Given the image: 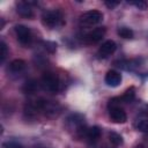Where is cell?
Here are the masks:
<instances>
[{
  "mask_svg": "<svg viewBox=\"0 0 148 148\" xmlns=\"http://www.w3.org/2000/svg\"><path fill=\"white\" fill-rule=\"evenodd\" d=\"M66 127L69 132H72L75 136L82 138L86 136L88 127L84 120V117L81 113H72L66 119Z\"/></svg>",
  "mask_w": 148,
  "mask_h": 148,
  "instance_id": "6da1fadb",
  "label": "cell"
},
{
  "mask_svg": "<svg viewBox=\"0 0 148 148\" xmlns=\"http://www.w3.org/2000/svg\"><path fill=\"white\" fill-rule=\"evenodd\" d=\"M42 23L49 29H56L64 25V15L59 9L46 10L42 15Z\"/></svg>",
  "mask_w": 148,
  "mask_h": 148,
  "instance_id": "7a4b0ae2",
  "label": "cell"
},
{
  "mask_svg": "<svg viewBox=\"0 0 148 148\" xmlns=\"http://www.w3.org/2000/svg\"><path fill=\"white\" fill-rule=\"evenodd\" d=\"M35 102H36V105L38 108V111L42 112L46 117L54 118V117H58V114L60 113L61 108L54 101H50L46 98H38Z\"/></svg>",
  "mask_w": 148,
  "mask_h": 148,
  "instance_id": "3957f363",
  "label": "cell"
},
{
  "mask_svg": "<svg viewBox=\"0 0 148 148\" xmlns=\"http://www.w3.org/2000/svg\"><path fill=\"white\" fill-rule=\"evenodd\" d=\"M40 84L45 90L51 91V92H57L61 89V81L59 76L53 72L44 73L40 80Z\"/></svg>",
  "mask_w": 148,
  "mask_h": 148,
  "instance_id": "277c9868",
  "label": "cell"
},
{
  "mask_svg": "<svg viewBox=\"0 0 148 148\" xmlns=\"http://www.w3.org/2000/svg\"><path fill=\"white\" fill-rule=\"evenodd\" d=\"M103 20V14L99 10L92 9V10H88L84 14H82L80 16V23L83 27H92L98 24L99 22H102Z\"/></svg>",
  "mask_w": 148,
  "mask_h": 148,
  "instance_id": "5b68a950",
  "label": "cell"
},
{
  "mask_svg": "<svg viewBox=\"0 0 148 148\" xmlns=\"http://www.w3.org/2000/svg\"><path fill=\"white\" fill-rule=\"evenodd\" d=\"M14 31H15L16 38L20 42V44L27 46V45H29L31 43V40H32V34H31V30L27 25L16 24L15 28H14Z\"/></svg>",
  "mask_w": 148,
  "mask_h": 148,
  "instance_id": "8992f818",
  "label": "cell"
},
{
  "mask_svg": "<svg viewBox=\"0 0 148 148\" xmlns=\"http://www.w3.org/2000/svg\"><path fill=\"white\" fill-rule=\"evenodd\" d=\"M105 35V28L104 27H98L95 28L94 30H91L90 32H88L84 36V40L87 44H95L98 43Z\"/></svg>",
  "mask_w": 148,
  "mask_h": 148,
  "instance_id": "52a82bcc",
  "label": "cell"
},
{
  "mask_svg": "<svg viewBox=\"0 0 148 148\" xmlns=\"http://www.w3.org/2000/svg\"><path fill=\"white\" fill-rule=\"evenodd\" d=\"M35 2L31 1H18L16 2V12L18 15L25 17V18H31L34 16V12L31 8V5Z\"/></svg>",
  "mask_w": 148,
  "mask_h": 148,
  "instance_id": "ba28073f",
  "label": "cell"
},
{
  "mask_svg": "<svg viewBox=\"0 0 148 148\" xmlns=\"http://www.w3.org/2000/svg\"><path fill=\"white\" fill-rule=\"evenodd\" d=\"M117 49V44L113 40H105L98 49L97 51V56L98 58H108L109 56H111Z\"/></svg>",
  "mask_w": 148,
  "mask_h": 148,
  "instance_id": "9c48e42d",
  "label": "cell"
},
{
  "mask_svg": "<svg viewBox=\"0 0 148 148\" xmlns=\"http://www.w3.org/2000/svg\"><path fill=\"white\" fill-rule=\"evenodd\" d=\"M109 114H110V118L113 123L116 124H124L126 123L127 120V114L126 112L124 111L123 108L120 106H116V108H112V109H109Z\"/></svg>",
  "mask_w": 148,
  "mask_h": 148,
  "instance_id": "30bf717a",
  "label": "cell"
},
{
  "mask_svg": "<svg viewBox=\"0 0 148 148\" xmlns=\"http://www.w3.org/2000/svg\"><path fill=\"white\" fill-rule=\"evenodd\" d=\"M104 81L109 87H118L121 82V74L114 69H111L105 74Z\"/></svg>",
  "mask_w": 148,
  "mask_h": 148,
  "instance_id": "8fae6325",
  "label": "cell"
},
{
  "mask_svg": "<svg viewBox=\"0 0 148 148\" xmlns=\"http://www.w3.org/2000/svg\"><path fill=\"white\" fill-rule=\"evenodd\" d=\"M25 68V61L22 59H14L13 61H10V64L8 65V73L10 74H18L21 72H23Z\"/></svg>",
  "mask_w": 148,
  "mask_h": 148,
  "instance_id": "7c38bea8",
  "label": "cell"
},
{
  "mask_svg": "<svg viewBox=\"0 0 148 148\" xmlns=\"http://www.w3.org/2000/svg\"><path fill=\"white\" fill-rule=\"evenodd\" d=\"M101 134H102V130L101 127L98 126H92V127H89L88 131H87V134H86V138L88 139V141L90 143H95L98 141V139L101 138Z\"/></svg>",
  "mask_w": 148,
  "mask_h": 148,
  "instance_id": "4fadbf2b",
  "label": "cell"
},
{
  "mask_svg": "<svg viewBox=\"0 0 148 148\" xmlns=\"http://www.w3.org/2000/svg\"><path fill=\"white\" fill-rule=\"evenodd\" d=\"M37 90H38V82H37L35 79H30V80L25 81L24 84L22 86V91H23L24 94L31 95V94L36 92Z\"/></svg>",
  "mask_w": 148,
  "mask_h": 148,
  "instance_id": "5bb4252c",
  "label": "cell"
},
{
  "mask_svg": "<svg viewBox=\"0 0 148 148\" xmlns=\"http://www.w3.org/2000/svg\"><path fill=\"white\" fill-rule=\"evenodd\" d=\"M38 108L36 105V102H28L24 105V116L27 118H35L38 113Z\"/></svg>",
  "mask_w": 148,
  "mask_h": 148,
  "instance_id": "9a60e30c",
  "label": "cell"
},
{
  "mask_svg": "<svg viewBox=\"0 0 148 148\" xmlns=\"http://www.w3.org/2000/svg\"><path fill=\"white\" fill-rule=\"evenodd\" d=\"M120 98H121V102L123 103H131V102H133L134 98H135V89L133 87L128 88Z\"/></svg>",
  "mask_w": 148,
  "mask_h": 148,
  "instance_id": "2e32d148",
  "label": "cell"
},
{
  "mask_svg": "<svg viewBox=\"0 0 148 148\" xmlns=\"http://www.w3.org/2000/svg\"><path fill=\"white\" fill-rule=\"evenodd\" d=\"M109 140L112 145L114 146H120L123 145V136L116 132H110L109 133Z\"/></svg>",
  "mask_w": 148,
  "mask_h": 148,
  "instance_id": "e0dca14e",
  "label": "cell"
},
{
  "mask_svg": "<svg viewBox=\"0 0 148 148\" xmlns=\"http://www.w3.org/2000/svg\"><path fill=\"white\" fill-rule=\"evenodd\" d=\"M118 35H119L120 37H123V38L128 39V38H132L134 34H133V31H132L130 28L121 27V28H119V29H118Z\"/></svg>",
  "mask_w": 148,
  "mask_h": 148,
  "instance_id": "ac0fdd59",
  "label": "cell"
},
{
  "mask_svg": "<svg viewBox=\"0 0 148 148\" xmlns=\"http://www.w3.org/2000/svg\"><path fill=\"white\" fill-rule=\"evenodd\" d=\"M8 56V47L3 40L0 42V62L2 64Z\"/></svg>",
  "mask_w": 148,
  "mask_h": 148,
  "instance_id": "d6986e66",
  "label": "cell"
},
{
  "mask_svg": "<svg viewBox=\"0 0 148 148\" xmlns=\"http://www.w3.org/2000/svg\"><path fill=\"white\" fill-rule=\"evenodd\" d=\"M135 128L140 132L148 133V119H141L135 124Z\"/></svg>",
  "mask_w": 148,
  "mask_h": 148,
  "instance_id": "ffe728a7",
  "label": "cell"
},
{
  "mask_svg": "<svg viewBox=\"0 0 148 148\" xmlns=\"http://www.w3.org/2000/svg\"><path fill=\"white\" fill-rule=\"evenodd\" d=\"M2 148H24L23 145L16 140H7L2 143Z\"/></svg>",
  "mask_w": 148,
  "mask_h": 148,
  "instance_id": "44dd1931",
  "label": "cell"
},
{
  "mask_svg": "<svg viewBox=\"0 0 148 148\" xmlns=\"http://www.w3.org/2000/svg\"><path fill=\"white\" fill-rule=\"evenodd\" d=\"M128 3L135 6L136 8L141 9V10H145V9H147V7H148V3H147L146 1H143V0H139V1H128Z\"/></svg>",
  "mask_w": 148,
  "mask_h": 148,
  "instance_id": "7402d4cb",
  "label": "cell"
},
{
  "mask_svg": "<svg viewBox=\"0 0 148 148\" xmlns=\"http://www.w3.org/2000/svg\"><path fill=\"white\" fill-rule=\"evenodd\" d=\"M43 45H44L45 50H47V51L51 52V53H53V52L56 51V49H57V44L53 43V42H49V40H46V42H43Z\"/></svg>",
  "mask_w": 148,
  "mask_h": 148,
  "instance_id": "603a6c76",
  "label": "cell"
},
{
  "mask_svg": "<svg viewBox=\"0 0 148 148\" xmlns=\"http://www.w3.org/2000/svg\"><path fill=\"white\" fill-rule=\"evenodd\" d=\"M104 3H105V6H106L108 8L113 9V8H114V7H117L120 2H119V1H109V0H108V1H104Z\"/></svg>",
  "mask_w": 148,
  "mask_h": 148,
  "instance_id": "cb8c5ba5",
  "label": "cell"
},
{
  "mask_svg": "<svg viewBox=\"0 0 148 148\" xmlns=\"http://www.w3.org/2000/svg\"><path fill=\"white\" fill-rule=\"evenodd\" d=\"M35 148H49V147H46V146H43V145H38V146H36Z\"/></svg>",
  "mask_w": 148,
  "mask_h": 148,
  "instance_id": "d4e9b609",
  "label": "cell"
},
{
  "mask_svg": "<svg viewBox=\"0 0 148 148\" xmlns=\"http://www.w3.org/2000/svg\"><path fill=\"white\" fill-rule=\"evenodd\" d=\"M135 148H143V146H142V145H138Z\"/></svg>",
  "mask_w": 148,
  "mask_h": 148,
  "instance_id": "484cf974",
  "label": "cell"
},
{
  "mask_svg": "<svg viewBox=\"0 0 148 148\" xmlns=\"http://www.w3.org/2000/svg\"><path fill=\"white\" fill-rule=\"evenodd\" d=\"M147 138H148V136H147ZM147 140H148V139H147Z\"/></svg>",
  "mask_w": 148,
  "mask_h": 148,
  "instance_id": "4316f807",
  "label": "cell"
}]
</instances>
